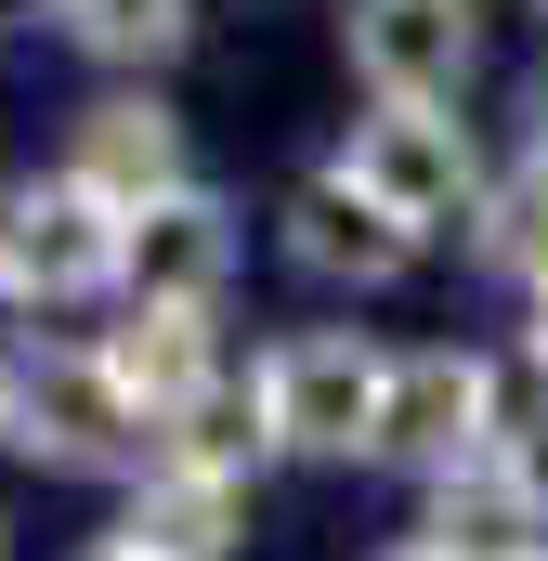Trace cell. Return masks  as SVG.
I'll list each match as a JSON object with an SVG mask.
<instances>
[{"mask_svg": "<svg viewBox=\"0 0 548 561\" xmlns=\"http://www.w3.org/2000/svg\"><path fill=\"white\" fill-rule=\"evenodd\" d=\"M262 431L274 457H379V405H392V353H366L353 327H300L262 353Z\"/></svg>", "mask_w": 548, "mask_h": 561, "instance_id": "obj_1", "label": "cell"}, {"mask_svg": "<svg viewBox=\"0 0 548 561\" xmlns=\"http://www.w3.org/2000/svg\"><path fill=\"white\" fill-rule=\"evenodd\" d=\"M340 183H353L379 222H406V236L483 222V144H470V118H444V105H379V118H353Z\"/></svg>", "mask_w": 548, "mask_h": 561, "instance_id": "obj_2", "label": "cell"}, {"mask_svg": "<svg viewBox=\"0 0 548 561\" xmlns=\"http://www.w3.org/2000/svg\"><path fill=\"white\" fill-rule=\"evenodd\" d=\"M0 431H13L39 470H132L144 405L118 392L105 353H26V366L0 379Z\"/></svg>", "mask_w": 548, "mask_h": 561, "instance_id": "obj_3", "label": "cell"}, {"mask_svg": "<svg viewBox=\"0 0 548 561\" xmlns=\"http://www.w3.org/2000/svg\"><path fill=\"white\" fill-rule=\"evenodd\" d=\"M0 262H13V300H105L132 287V209H105L92 183H26L0 209Z\"/></svg>", "mask_w": 548, "mask_h": 561, "instance_id": "obj_4", "label": "cell"}, {"mask_svg": "<svg viewBox=\"0 0 548 561\" xmlns=\"http://www.w3.org/2000/svg\"><path fill=\"white\" fill-rule=\"evenodd\" d=\"M379 457L418 470V483H457L470 457H496V366L431 340V353H392V405H379Z\"/></svg>", "mask_w": 548, "mask_h": 561, "instance_id": "obj_5", "label": "cell"}, {"mask_svg": "<svg viewBox=\"0 0 548 561\" xmlns=\"http://www.w3.org/2000/svg\"><path fill=\"white\" fill-rule=\"evenodd\" d=\"M483 66L470 0H353V79L379 105H457Z\"/></svg>", "mask_w": 548, "mask_h": 561, "instance_id": "obj_6", "label": "cell"}, {"mask_svg": "<svg viewBox=\"0 0 548 561\" xmlns=\"http://www.w3.org/2000/svg\"><path fill=\"white\" fill-rule=\"evenodd\" d=\"M222 287H236V209L209 183L132 209V313H222Z\"/></svg>", "mask_w": 548, "mask_h": 561, "instance_id": "obj_7", "label": "cell"}, {"mask_svg": "<svg viewBox=\"0 0 548 561\" xmlns=\"http://www.w3.org/2000/svg\"><path fill=\"white\" fill-rule=\"evenodd\" d=\"M418 549L444 561H548V483L536 457H470L457 483H431V523H418Z\"/></svg>", "mask_w": 548, "mask_h": 561, "instance_id": "obj_8", "label": "cell"}, {"mask_svg": "<svg viewBox=\"0 0 548 561\" xmlns=\"http://www.w3.org/2000/svg\"><path fill=\"white\" fill-rule=\"evenodd\" d=\"M66 183H92L105 209H157V196H183V118L157 105V92H105L79 144H66Z\"/></svg>", "mask_w": 548, "mask_h": 561, "instance_id": "obj_9", "label": "cell"}, {"mask_svg": "<svg viewBox=\"0 0 548 561\" xmlns=\"http://www.w3.org/2000/svg\"><path fill=\"white\" fill-rule=\"evenodd\" d=\"M274 236H287V262H300L313 287H392V275L418 262V236H406V222H379L340 170H313V183L287 196V222H274Z\"/></svg>", "mask_w": 548, "mask_h": 561, "instance_id": "obj_10", "label": "cell"}, {"mask_svg": "<svg viewBox=\"0 0 548 561\" xmlns=\"http://www.w3.org/2000/svg\"><path fill=\"white\" fill-rule=\"evenodd\" d=\"M236 536H249V483H236V470H183V457H144L132 523H118V549H132V561H222Z\"/></svg>", "mask_w": 548, "mask_h": 561, "instance_id": "obj_11", "label": "cell"}, {"mask_svg": "<svg viewBox=\"0 0 548 561\" xmlns=\"http://www.w3.org/2000/svg\"><path fill=\"white\" fill-rule=\"evenodd\" d=\"M222 313H132L118 340H105V366H118V392L144 405V431H183L209 392H222V340H209Z\"/></svg>", "mask_w": 548, "mask_h": 561, "instance_id": "obj_12", "label": "cell"}, {"mask_svg": "<svg viewBox=\"0 0 548 561\" xmlns=\"http://www.w3.org/2000/svg\"><path fill=\"white\" fill-rule=\"evenodd\" d=\"M183 0H66V39L92 53V66H170L183 53Z\"/></svg>", "mask_w": 548, "mask_h": 561, "instance_id": "obj_13", "label": "cell"}, {"mask_svg": "<svg viewBox=\"0 0 548 561\" xmlns=\"http://www.w3.org/2000/svg\"><path fill=\"white\" fill-rule=\"evenodd\" d=\"M379 561H444V549H418V536H406V549H379Z\"/></svg>", "mask_w": 548, "mask_h": 561, "instance_id": "obj_14", "label": "cell"}, {"mask_svg": "<svg viewBox=\"0 0 548 561\" xmlns=\"http://www.w3.org/2000/svg\"><path fill=\"white\" fill-rule=\"evenodd\" d=\"M79 561H132V549H118V536H105V549H79Z\"/></svg>", "mask_w": 548, "mask_h": 561, "instance_id": "obj_15", "label": "cell"}, {"mask_svg": "<svg viewBox=\"0 0 548 561\" xmlns=\"http://www.w3.org/2000/svg\"><path fill=\"white\" fill-rule=\"evenodd\" d=\"M536 353H548V287H536Z\"/></svg>", "mask_w": 548, "mask_h": 561, "instance_id": "obj_16", "label": "cell"}, {"mask_svg": "<svg viewBox=\"0 0 548 561\" xmlns=\"http://www.w3.org/2000/svg\"><path fill=\"white\" fill-rule=\"evenodd\" d=\"M0 300H13V262H0Z\"/></svg>", "mask_w": 548, "mask_h": 561, "instance_id": "obj_17", "label": "cell"}, {"mask_svg": "<svg viewBox=\"0 0 548 561\" xmlns=\"http://www.w3.org/2000/svg\"><path fill=\"white\" fill-rule=\"evenodd\" d=\"M536 13H548V0H536Z\"/></svg>", "mask_w": 548, "mask_h": 561, "instance_id": "obj_18", "label": "cell"}]
</instances>
